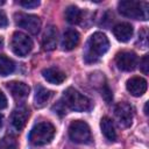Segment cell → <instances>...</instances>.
Segmentation results:
<instances>
[{
    "mask_svg": "<svg viewBox=\"0 0 149 149\" xmlns=\"http://www.w3.org/2000/svg\"><path fill=\"white\" fill-rule=\"evenodd\" d=\"M51 95H52V92H51V91H49V90H47L45 87L38 85V86L36 87V92H35V97H34L35 106L38 107V108L43 107V106L49 101V99L51 98Z\"/></svg>",
    "mask_w": 149,
    "mask_h": 149,
    "instance_id": "obj_18",
    "label": "cell"
},
{
    "mask_svg": "<svg viewBox=\"0 0 149 149\" xmlns=\"http://www.w3.org/2000/svg\"><path fill=\"white\" fill-rule=\"evenodd\" d=\"M115 63L122 71H133L137 65V56L133 51H121L116 54Z\"/></svg>",
    "mask_w": 149,
    "mask_h": 149,
    "instance_id": "obj_8",
    "label": "cell"
},
{
    "mask_svg": "<svg viewBox=\"0 0 149 149\" xmlns=\"http://www.w3.org/2000/svg\"><path fill=\"white\" fill-rule=\"evenodd\" d=\"M0 149H17V142L13 136H5L0 140Z\"/></svg>",
    "mask_w": 149,
    "mask_h": 149,
    "instance_id": "obj_21",
    "label": "cell"
},
{
    "mask_svg": "<svg viewBox=\"0 0 149 149\" xmlns=\"http://www.w3.org/2000/svg\"><path fill=\"white\" fill-rule=\"evenodd\" d=\"M101 95H102V98L105 99L106 102H111L112 99H113L112 91H111V88L108 87V85H107L106 83L102 84V87H101Z\"/></svg>",
    "mask_w": 149,
    "mask_h": 149,
    "instance_id": "obj_22",
    "label": "cell"
},
{
    "mask_svg": "<svg viewBox=\"0 0 149 149\" xmlns=\"http://www.w3.org/2000/svg\"><path fill=\"white\" fill-rule=\"evenodd\" d=\"M10 47L15 55H17L20 57H24L31 51L33 41L30 40V37H28V35H26L21 31H15L12 36Z\"/></svg>",
    "mask_w": 149,
    "mask_h": 149,
    "instance_id": "obj_6",
    "label": "cell"
},
{
    "mask_svg": "<svg viewBox=\"0 0 149 149\" xmlns=\"http://www.w3.org/2000/svg\"><path fill=\"white\" fill-rule=\"evenodd\" d=\"M14 70H15L14 62L3 55H0V74L5 77V76L10 74Z\"/></svg>",
    "mask_w": 149,
    "mask_h": 149,
    "instance_id": "obj_20",
    "label": "cell"
},
{
    "mask_svg": "<svg viewBox=\"0 0 149 149\" xmlns=\"http://www.w3.org/2000/svg\"><path fill=\"white\" fill-rule=\"evenodd\" d=\"M127 91L134 97H141L147 91V80L142 77H133L126 83Z\"/></svg>",
    "mask_w": 149,
    "mask_h": 149,
    "instance_id": "obj_11",
    "label": "cell"
},
{
    "mask_svg": "<svg viewBox=\"0 0 149 149\" xmlns=\"http://www.w3.org/2000/svg\"><path fill=\"white\" fill-rule=\"evenodd\" d=\"M118 9L121 15L134 20L148 19V3L135 0H122L118 3Z\"/></svg>",
    "mask_w": 149,
    "mask_h": 149,
    "instance_id": "obj_3",
    "label": "cell"
},
{
    "mask_svg": "<svg viewBox=\"0 0 149 149\" xmlns=\"http://www.w3.org/2000/svg\"><path fill=\"white\" fill-rule=\"evenodd\" d=\"M57 45V29L54 26H48L43 37H42V48L45 51H51Z\"/></svg>",
    "mask_w": 149,
    "mask_h": 149,
    "instance_id": "obj_12",
    "label": "cell"
},
{
    "mask_svg": "<svg viewBox=\"0 0 149 149\" xmlns=\"http://www.w3.org/2000/svg\"><path fill=\"white\" fill-rule=\"evenodd\" d=\"M114 113H115V116L121 126H123V127L132 126L134 112H133V107L129 104H127V102L116 104V106L114 108Z\"/></svg>",
    "mask_w": 149,
    "mask_h": 149,
    "instance_id": "obj_9",
    "label": "cell"
},
{
    "mask_svg": "<svg viewBox=\"0 0 149 149\" xmlns=\"http://www.w3.org/2000/svg\"><path fill=\"white\" fill-rule=\"evenodd\" d=\"M80 36L79 33L74 29H69L64 33L63 38H62V48L66 51H70L72 49H74L78 43H79Z\"/></svg>",
    "mask_w": 149,
    "mask_h": 149,
    "instance_id": "obj_16",
    "label": "cell"
},
{
    "mask_svg": "<svg viewBox=\"0 0 149 149\" xmlns=\"http://www.w3.org/2000/svg\"><path fill=\"white\" fill-rule=\"evenodd\" d=\"M109 48V41L107 36L102 33H94L87 41V48L84 55V59L86 63L97 62L102 55L107 52Z\"/></svg>",
    "mask_w": 149,
    "mask_h": 149,
    "instance_id": "obj_1",
    "label": "cell"
},
{
    "mask_svg": "<svg viewBox=\"0 0 149 149\" xmlns=\"http://www.w3.org/2000/svg\"><path fill=\"white\" fill-rule=\"evenodd\" d=\"M21 6H23V7H26V8H35V7H37L38 5H40V1H37V0H22V1H20L19 2Z\"/></svg>",
    "mask_w": 149,
    "mask_h": 149,
    "instance_id": "obj_24",
    "label": "cell"
},
{
    "mask_svg": "<svg viewBox=\"0 0 149 149\" xmlns=\"http://www.w3.org/2000/svg\"><path fill=\"white\" fill-rule=\"evenodd\" d=\"M100 128H101V132L104 134V136L108 140V141H115L116 140V130H115V127H114V123L112 121V119L107 118V116H104L100 121Z\"/></svg>",
    "mask_w": 149,
    "mask_h": 149,
    "instance_id": "obj_17",
    "label": "cell"
},
{
    "mask_svg": "<svg viewBox=\"0 0 149 149\" xmlns=\"http://www.w3.org/2000/svg\"><path fill=\"white\" fill-rule=\"evenodd\" d=\"M55 136V127L52 123L45 121L35 125L29 133V141L34 146H44L49 143Z\"/></svg>",
    "mask_w": 149,
    "mask_h": 149,
    "instance_id": "obj_4",
    "label": "cell"
},
{
    "mask_svg": "<svg viewBox=\"0 0 149 149\" xmlns=\"http://www.w3.org/2000/svg\"><path fill=\"white\" fill-rule=\"evenodd\" d=\"M65 108H66V107H65V105L63 104V101H62V100H61V101H58V102H57V105L54 107V109L56 111L55 113H58V114H61V115H62V114H64V113H66V112H65V111H66Z\"/></svg>",
    "mask_w": 149,
    "mask_h": 149,
    "instance_id": "obj_25",
    "label": "cell"
},
{
    "mask_svg": "<svg viewBox=\"0 0 149 149\" xmlns=\"http://www.w3.org/2000/svg\"><path fill=\"white\" fill-rule=\"evenodd\" d=\"M133 33H134L133 26L130 23H127V22L118 23L113 28V34H114L115 38L120 42H128L132 38Z\"/></svg>",
    "mask_w": 149,
    "mask_h": 149,
    "instance_id": "obj_13",
    "label": "cell"
},
{
    "mask_svg": "<svg viewBox=\"0 0 149 149\" xmlns=\"http://www.w3.org/2000/svg\"><path fill=\"white\" fill-rule=\"evenodd\" d=\"M3 3H5V1H3V0H2V1H0V5H3Z\"/></svg>",
    "mask_w": 149,
    "mask_h": 149,
    "instance_id": "obj_30",
    "label": "cell"
},
{
    "mask_svg": "<svg viewBox=\"0 0 149 149\" xmlns=\"http://www.w3.org/2000/svg\"><path fill=\"white\" fill-rule=\"evenodd\" d=\"M69 136L76 143H88L91 141V129L85 121H72L69 127Z\"/></svg>",
    "mask_w": 149,
    "mask_h": 149,
    "instance_id": "obj_5",
    "label": "cell"
},
{
    "mask_svg": "<svg viewBox=\"0 0 149 149\" xmlns=\"http://www.w3.org/2000/svg\"><path fill=\"white\" fill-rule=\"evenodd\" d=\"M62 101L65 105V107L74 112H86L90 111L92 107L91 100L72 87H69L64 91Z\"/></svg>",
    "mask_w": 149,
    "mask_h": 149,
    "instance_id": "obj_2",
    "label": "cell"
},
{
    "mask_svg": "<svg viewBox=\"0 0 149 149\" xmlns=\"http://www.w3.org/2000/svg\"><path fill=\"white\" fill-rule=\"evenodd\" d=\"M42 76L47 81L51 84H56V85L62 84L66 78L65 73L58 68H47L42 71Z\"/></svg>",
    "mask_w": 149,
    "mask_h": 149,
    "instance_id": "obj_15",
    "label": "cell"
},
{
    "mask_svg": "<svg viewBox=\"0 0 149 149\" xmlns=\"http://www.w3.org/2000/svg\"><path fill=\"white\" fill-rule=\"evenodd\" d=\"M140 69H141V71H142L144 74H148V72H149V56H148V55L143 56V58L141 59Z\"/></svg>",
    "mask_w": 149,
    "mask_h": 149,
    "instance_id": "obj_23",
    "label": "cell"
},
{
    "mask_svg": "<svg viewBox=\"0 0 149 149\" xmlns=\"http://www.w3.org/2000/svg\"><path fill=\"white\" fill-rule=\"evenodd\" d=\"M0 48H2V38H0Z\"/></svg>",
    "mask_w": 149,
    "mask_h": 149,
    "instance_id": "obj_29",
    "label": "cell"
},
{
    "mask_svg": "<svg viewBox=\"0 0 149 149\" xmlns=\"http://www.w3.org/2000/svg\"><path fill=\"white\" fill-rule=\"evenodd\" d=\"M1 126H2V115L0 114V128H1Z\"/></svg>",
    "mask_w": 149,
    "mask_h": 149,
    "instance_id": "obj_28",
    "label": "cell"
},
{
    "mask_svg": "<svg viewBox=\"0 0 149 149\" xmlns=\"http://www.w3.org/2000/svg\"><path fill=\"white\" fill-rule=\"evenodd\" d=\"M15 24L26 29L30 34H37L41 28V20L38 16L26 13H16L14 15Z\"/></svg>",
    "mask_w": 149,
    "mask_h": 149,
    "instance_id": "obj_7",
    "label": "cell"
},
{
    "mask_svg": "<svg viewBox=\"0 0 149 149\" xmlns=\"http://www.w3.org/2000/svg\"><path fill=\"white\" fill-rule=\"evenodd\" d=\"M28 118H29V109L26 106H20L17 108H15L12 114V119H10L13 127L16 130L21 132L24 128V126L28 121Z\"/></svg>",
    "mask_w": 149,
    "mask_h": 149,
    "instance_id": "obj_10",
    "label": "cell"
},
{
    "mask_svg": "<svg viewBox=\"0 0 149 149\" xmlns=\"http://www.w3.org/2000/svg\"><path fill=\"white\" fill-rule=\"evenodd\" d=\"M83 13L77 6H69L65 9V19L71 24H78L81 21Z\"/></svg>",
    "mask_w": 149,
    "mask_h": 149,
    "instance_id": "obj_19",
    "label": "cell"
},
{
    "mask_svg": "<svg viewBox=\"0 0 149 149\" xmlns=\"http://www.w3.org/2000/svg\"><path fill=\"white\" fill-rule=\"evenodd\" d=\"M7 107V98L6 95L0 91V109H3Z\"/></svg>",
    "mask_w": 149,
    "mask_h": 149,
    "instance_id": "obj_27",
    "label": "cell"
},
{
    "mask_svg": "<svg viewBox=\"0 0 149 149\" xmlns=\"http://www.w3.org/2000/svg\"><path fill=\"white\" fill-rule=\"evenodd\" d=\"M7 24H8L7 16L2 10H0V27H6Z\"/></svg>",
    "mask_w": 149,
    "mask_h": 149,
    "instance_id": "obj_26",
    "label": "cell"
},
{
    "mask_svg": "<svg viewBox=\"0 0 149 149\" xmlns=\"http://www.w3.org/2000/svg\"><path fill=\"white\" fill-rule=\"evenodd\" d=\"M7 88L9 90L10 94L17 99V100H21V99H24L28 97L29 94V86L22 81H10V83H7Z\"/></svg>",
    "mask_w": 149,
    "mask_h": 149,
    "instance_id": "obj_14",
    "label": "cell"
}]
</instances>
